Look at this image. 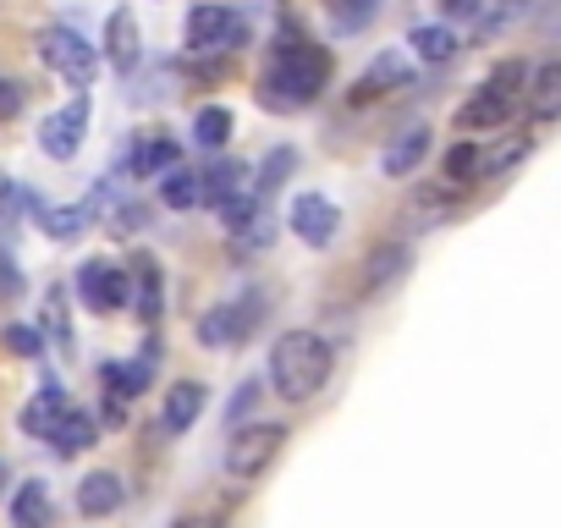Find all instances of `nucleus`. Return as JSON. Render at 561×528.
Here are the masks:
<instances>
[{
	"label": "nucleus",
	"instance_id": "obj_37",
	"mask_svg": "<svg viewBox=\"0 0 561 528\" xmlns=\"http://www.w3.org/2000/svg\"><path fill=\"white\" fill-rule=\"evenodd\" d=\"M28 111V89L18 78H0V122H18Z\"/></svg>",
	"mask_w": 561,
	"mask_h": 528
},
{
	"label": "nucleus",
	"instance_id": "obj_39",
	"mask_svg": "<svg viewBox=\"0 0 561 528\" xmlns=\"http://www.w3.org/2000/svg\"><path fill=\"white\" fill-rule=\"evenodd\" d=\"M0 298H23V271H18V264H12V253L7 248H0Z\"/></svg>",
	"mask_w": 561,
	"mask_h": 528
},
{
	"label": "nucleus",
	"instance_id": "obj_42",
	"mask_svg": "<svg viewBox=\"0 0 561 528\" xmlns=\"http://www.w3.org/2000/svg\"><path fill=\"white\" fill-rule=\"evenodd\" d=\"M0 495H7V462H0Z\"/></svg>",
	"mask_w": 561,
	"mask_h": 528
},
{
	"label": "nucleus",
	"instance_id": "obj_32",
	"mask_svg": "<svg viewBox=\"0 0 561 528\" xmlns=\"http://www.w3.org/2000/svg\"><path fill=\"white\" fill-rule=\"evenodd\" d=\"M451 204H457V187H451V182H446V187H430V193H419V198H413V209H408V215H413V220H419V226H440V220H446V215H451Z\"/></svg>",
	"mask_w": 561,
	"mask_h": 528
},
{
	"label": "nucleus",
	"instance_id": "obj_20",
	"mask_svg": "<svg viewBox=\"0 0 561 528\" xmlns=\"http://www.w3.org/2000/svg\"><path fill=\"white\" fill-rule=\"evenodd\" d=\"M408 50H413V61H424V67H446V61H457L462 39H457V28H446V23H419V28L408 34Z\"/></svg>",
	"mask_w": 561,
	"mask_h": 528
},
{
	"label": "nucleus",
	"instance_id": "obj_21",
	"mask_svg": "<svg viewBox=\"0 0 561 528\" xmlns=\"http://www.w3.org/2000/svg\"><path fill=\"white\" fill-rule=\"evenodd\" d=\"M127 276H133V303H127V309H138V320H149V325H154V320H160V309H165V282H160V264H154V259H138Z\"/></svg>",
	"mask_w": 561,
	"mask_h": 528
},
{
	"label": "nucleus",
	"instance_id": "obj_35",
	"mask_svg": "<svg viewBox=\"0 0 561 528\" xmlns=\"http://www.w3.org/2000/svg\"><path fill=\"white\" fill-rule=\"evenodd\" d=\"M259 402H264V380H259V375H248V380L237 386V397H231L226 418H231V424H242V418H248V413H253Z\"/></svg>",
	"mask_w": 561,
	"mask_h": 528
},
{
	"label": "nucleus",
	"instance_id": "obj_17",
	"mask_svg": "<svg viewBox=\"0 0 561 528\" xmlns=\"http://www.w3.org/2000/svg\"><path fill=\"white\" fill-rule=\"evenodd\" d=\"M78 512L83 517H111V512H122V501H127V484H122V473H111V468H100V473H83V484H78Z\"/></svg>",
	"mask_w": 561,
	"mask_h": 528
},
{
	"label": "nucleus",
	"instance_id": "obj_5",
	"mask_svg": "<svg viewBox=\"0 0 561 528\" xmlns=\"http://www.w3.org/2000/svg\"><path fill=\"white\" fill-rule=\"evenodd\" d=\"M187 50L198 56H215V50H242L248 45V23L242 12H231L226 0H198V7L187 12Z\"/></svg>",
	"mask_w": 561,
	"mask_h": 528
},
{
	"label": "nucleus",
	"instance_id": "obj_41",
	"mask_svg": "<svg viewBox=\"0 0 561 528\" xmlns=\"http://www.w3.org/2000/svg\"><path fill=\"white\" fill-rule=\"evenodd\" d=\"M171 528H215V523H204V517H182V523H171Z\"/></svg>",
	"mask_w": 561,
	"mask_h": 528
},
{
	"label": "nucleus",
	"instance_id": "obj_30",
	"mask_svg": "<svg viewBox=\"0 0 561 528\" xmlns=\"http://www.w3.org/2000/svg\"><path fill=\"white\" fill-rule=\"evenodd\" d=\"M226 237H231V248H237V253H264V248L275 242V215H270V209H259L253 220H242V226H237V231H226Z\"/></svg>",
	"mask_w": 561,
	"mask_h": 528
},
{
	"label": "nucleus",
	"instance_id": "obj_18",
	"mask_svg": "<svg viewBox=\"0 0 561 528\" xmlns=\"http://www.w3.org/2000/svg\"><path fill=\"white\" fill-rule=\"evenodd\" d=\"M408 264H413V248L408 242H380L369 259H364V292H386L408 276Z\"/></svg>",
	"mask_w": 561,
	"mask_h": 528
},
{
	"label": "nucleus",
	"instance_id": "obj_34",
	"mask_svg": "<svg viewBox=\"0 0 561 528\" xmlns=\"http://www.w3.org/2000/svg\"><path fill=\"white\" fill-rule=\"evenodd\" d=\"M0 342H7L18 358H39L45 353V331L39 325H7V331H0Z\"/></svg>",
	"mask_w": 561,
	"mask_h": 528
},
{
	"label": "nucleus",
	"instance_id": "obj_14",
	"mask_svg": "<svg viewBox=\"0 0 561 528\" xmlns=\"http://www.w3.org/2000/svg\"><path fill=\"white\" fill-rule=\"evenodd\" d=\"M523 105H528V122H539V127L561 122V61H539V67L528 72Z\"/></svg>",
	"mask_w": 561,
	"mask_h": 528
},
{
	"label": "nucleus",
	"instance_id": "obj_31",
	"mask_svg": "<svg viewBox=\"0 0 561 528\" xmlns=\"http://www.w3.org/2000/svg\"><path fill=\"white\" fill-rule=\"evenodd\" d=\"M528 138H506V144H495V149H479V176H506L517 160H528Z\"/></svg>",
	"mask_w": 561,
	"mask_h": 528
},
{
	"label": "nucleus",
	"instance_id": "obj_10",
	"mask_svg": "<svg viewBox=\"0 0 561 528\" xmlns=\"http://www.w3.org/2000/svg\"><path fill=\"white\" fill-rule=\"evenodd\" d=\"M264 320V303L259 298H242V303H220V309H209L204 320H198V342L209 347V353H220V347H237V342H248V331Z\"/></svg>",
	"mask_w": 561,
	"mask_h": 528
},
{
	"label": "nucleus",
	"instance_id": "obj_7",
	"mask_svg": "<svg viewBox=\"0 0 561 528\" xmlns=\"http://www.w3.org/2000/svg\"><path fill=\"white\" fill-rule=\"evenodd\" d=\"M72 287H78L83 309H89V314H105V320L133 303V276L122 271V264H111V259H83Z\"/></svg>",
	"mask_w": 561,
	"mask_h": 528
},
{
	"label": "nucleus",
	"instance_id": "obj_22",
	"mask_svg": "<svg viewBox=\"0 0 561 528\" xmlns=\"http://www.w3.org/2000/svg\"><path fill=\"white\" fill-rule=\"evenodd\" d=\"M72 402H67V391L61 386H45V391H34V402L23 408V435H34V440H50V429L61 424V413H67Z\"/></svg>",
	"mask_w": 561,
	"mask_h": 528
},
{
	"label": "nucleus",
	"instance_id": "obj_3",
	"mask_svg": "<svg viewBox=\"0 0 561 528\" xmlns=\"http://www.w3.org/2000/svg\"><path fill=\"white\" fill-rule=\"evenodd\" d=\"M523 83H528V67L523 61H501L484 78V89L457 111V127L462 133H495V127H506L512 111H517V100H523Z\"/></svg>",
	"mask_w": 561,
	"mask_h": 528
},
{
	"label": "nucleus",
	"instance_id": "obj_24",
	"mask_svg": "<svg viewBox=\"0 0 561 528\" xmlns=\"http://www.w3.org/2000/svg\"><path fill=\"white\" fill-rule=\"evenodd\" d=\"M12 528H50V484L23 479L12 495Z\"/></svg>",
	"mask_w": 561,
	"mask_h": 528
},
{
	"label": "nucleus",
	"instance_id": "obj_15",
	"mask_svg": "<svg viewBox=\"0 0 561 528\" xmlns=\"http://www.w3.org/2000/svg\"><path fill=\"white\" fill-rule=\"evenodd\" d=\"M397 89H413V61L402 50H380L364 78H358V100H375V94H397Z\"/></svg>",
	"mask_w": 561,
	"mask_h": 528
},
{
	"label": "nucleus",
	"instance_id": "obj_11",
	"mask_svg": "<svg viewBox=\"0 0 561 528\" xmlns=\"http://www.w3.org/2000/svg\"><path fill=\"white\" fill-rule=\"evenodd\" d=\"M28 209H34V220H39V231H45L50 242H78V237L94 226V209H100V198H78V204H45V198H34V193H28Z\"/></svg>",
	"mask_w": 561,
	"mask_h": 528
},
{
	"label": "nucleus",
	"instance_id": "obj_4",
	"mask_svg": "<svg viewBox=\"0 0 561 528\" xmlns=\"http://www.w3.org/2000/svg\"><path fill=\"white\" fill-rule=\"evenodd\" d=\"M39 61L67 83V89H78V94H89L94 89V78H100V45H89L78 28H67V23H50V28H39Z\"/></svg>",
	"mask_w": 561,
	"mask_h": 528
},
{
	"label": "nucleus",
	"instance_id": "obj_23",
	"mask_svg": "<svg viewBox=\"0 0 561 528\" xmlns=\"http://www.w3.org/2000/svg\"><path fill=\"white\" fill-rule=\"evenodd\" d=\"M94 440H100V424H94V413H83V408H67L61 424L50 429V451H56V457H78V451H89Z\"/></svg>",
	"mask_w": 561,
	"mask_h": 528
},
{
	"label": "nucleus",
	"instance_id": "obj_12",
	"mask_svg": "<svg viewBox=\"0 0 561 528\" xmlns=\"http://www.w3.org/2000/svg\"><path fill=\"white\" fill-rule=\"evenodd\" d=\"M176 160H182V149H176V138H171V133H138V138H133V149L122 144V165H127V176H133V182L165 176Z\"/></svg>",
	"mask_w": 561,
	"mask_h": 528
},
{
	"label": "nucleus",
	"instance_id": "obj_1",
	"mask_svg": "<svg viewBox=\"0 0 561 528\" xmlns=\"http://www.w3.org/2000/svg\"><path fill=\"white\" fill-rule=\"evenodd\" d=\"M325 83H331V50L314 45L309 34H298V28H280L275 45H270V61H264L253 94H259L264 111L293 116V111L314 105V100L325 94Z\"/></svg>",
	"mask_w": 561,
	"mask_h": 528
},
{
	"label": "nucleus",
	"instance_id": "obj_29",
	"mask_svg": "<svg viewBox=\"0 0 561 528\" xmlns=\"http://www.w3.org/2000/svg\"><path fill=\"white\" fill-rule=\"evenodd\" d=\"M380 18V0H331V34H364Z\"/></svg>",
	"mask_w": 561,
	"mask_h": 528
},
{
	"label": "nucleus",
	"instance_id": "obj_28",
	"mask_svg": "<svg viewBox=\"0 0 561 528\" xmlns=\"http://www.w3.org/2000/svg\"><path fill=\"white\" fill-rule=\"evenodd\" d=\"M231 127H237V116H231L226 105H198V116H193V144H198V149H226V144H231Z\"/></svg>",
	"mask_w": 561,
	"mask_h": 528
},
{
	"label": "nucleus",
	"instance_id": "obj_19",
	"mask_svg": "<svg viewBox=\"0 0 561 528\" xmlns=\"http://www.w3.org/2000/svg\"><path fill=\"white\" fill-rule=\"evenodd\" d=\"M204 402H209V391H204L198 380H176V386H171V397H165V408H160L165 435H187V429L198 424Z\"/></svg>",
	"mask_w": 561,
	"mask_h": 528
},
{
	"label": "nucleus",
	"instance_id": "obj_33",
	"mask_svg": "<svg viewBox=\"0 0 561 528\" xmlns=\"http://www.w3.org/2000/svg\"><path fill=\"white\" fill-rule=\"evenodd\" d=\"M440 171H446V182H451V187L473 182V176H479V144H451V149H446V160H440Z\"/></svg>",
	"mask_w": 561,
	"mask_h": 528
},
{
	"label": "nucleus",
	"instance_id": "obj_36",
	"mask_svg": "<svg viewBox=\"0 0 561 528\" xmlns=\"http://www.w3.org/2000/svg\"><path fill=\"white\" fill-rule=\"evenodd\" d=\"M45 325L56 331V342H61V347H72V325H67V292H61V287H50V298H45Z\"/></svg>",
	"mask_w": 561,
	"mask_h": 528
},
{
	"label": "nucleus",
	"instance_id": "obj_38",
	"mask_svg": "<svg viewBox=\"0 0 561 528\" xmlns=\"http://www.w3.org/2000/svg\"><path fill=\"white\" fill-rule=\"evenodd\" d=\"M517 12H523V0H495V7L479 18V34H501V28H506Z\"/></svg>",
	"mask_w": 561,
	"mask_h": 528
},
{
	"label": "nucleus",
	"instance_id": "obj_6",
	"mask_svg": "<svg viewBox=\"0 0 561 528\" xmlns=\"http://www.w3.org/2000/svg\"><path fill=\"white\" fill-rule=\"evenodd\" d=\"M280 446H287V424H237V435L226 440V473L231 479H259Z\"/></svg>",
	"mask_w": 561,
	"mask_h": 528
},
{
	"label": "nucleus",
	"instance_id": "obj_8",
	"mask_svg": "<svg viewBox=\"0 0 561 528\" xmlns=\"http://www.w3.org/2000/svg\"><path fill=\"white\" fill-rule=\"evenodd\" d=\"M89 116H94V105H89V94H72L61 111H50V116H39V149L50 154V160H72L78 149H83V138H89Z\"/></svg>",
	"mask_w": 561,
	"mask_h": 528
},
{
	"label": "nucleus",
	"instance_id": "obj_27",
	"mask_svg": "<svg viewBox=\"0 0 561 528\" xmlns=\"http://www.w3.org/2000/svg\"><path fill=\"white\" fill-rule=\"evenodd\" d=\"M293 171H298V149H293V144H275V149L259 160V176H253L248 187L264 198V193H275V187H287V176H293Z\"/></svg>",
	"mask_w": 561,
	"mask_h": 528
},
{
	"label": "nucleus",
	"instance_id": "obj_25",
	"mask_svg": "<svg viewBox=\"0 0 561 528\" xmlns=\"http://www.w3.org/2000/svg\"><path fill=\"white\" fill-rule=\"evenodd\" d=\"M198 182H204V204L215 209V204H226L231 193L248 187V165H242V160H215V165L198 171Z\"/></svg>",
	"mask_w": 561,
	"mask_h": 528
},
{
	"label": "nucleus",
	"instance_id": "obj_40",
	"mask_svg": "<svg viewBox=\"0 0 561 528\" xmlns=\"http://www.w3.org/2000/svg\"><path fill=\"white\" fill-rule=\"evenodd\" d=\"M440 12H446V18H479L484 0H440Z\"/></svg>",
	"mask_w": 561,
	"mask_h": 528
},
{
	"label": "nucleus",
	"instance_id": "obj_13",
	"mask_svg": "<svg viewBox=\"0 0 561 528\" xmlns=\"http://www.w3.org/2000/svg\"><path fill=\"white\" fill-rule=\"evenodd\" d=\"M105 61H111L122 78H133V72L144 67V34H138V18H133L127 7L105 18Z\"/></svg>",
	"mask_w": 561,
	"mask_h": 528
},
{
	"label": "nucleus",
	"instance_id": "obj_16",
	"mask_svg": "<svg viewBox=\"0 0 561 528\" xmlns=\"http://www.w3.org/2000/svg\"><path fill=\"white\" fill-rule=\"evenodd\" d=\"M424 160H430V127H424V122H413L408 133H397V138L386 144V154H380V171H386L391 182H402V176H413Z\"/></svg>",
	"mask_w": 561,
	"mask_h": 528
},
{
	"label": "nucleus",
	"instance_id": "obj_2",
	"mask_svg": "<svg viewBox=\"0 0 561 528\" xmlns=\"http://www.w3.org/2000/svg\"><path fill=\"white\" fill-rule=\"evenodd\" d=\"M331 369H336V353H331V342L320 331H287V336H275V347H270L264 386L280 402H309V397L325 391Z\"/></svg>",
	"mask_w": 561,
	"mask_h": 528
},
{
	"label": "nucleus",
	"instance_id": "obj_9",
	"mask_svg": "<svg viewBox=\"0 0 561 528\" xmlns=\"http://www.w3.org/2000/svg\"><path fill=\"white\" fill-rule=\"evenodd\" d=\"M287 231H293L304 248H331L336 231H342V209H336L325 193L304 187V193H293V204H287Z\"/></svg>",
	"mask_w": 561,
	"mask_h": 528
},
{
	"label": "nucleus",
	"instance_id": "obj_26",
	"mask_svg": "<svg viewBox=\"0 0 561 528\" xmlns=\"http://www.w3.org/2000/svg\"><path fill=\"white\" fill-rule=\"evenodd\" d=\"M160 198H165L171 209H198V204H204V182H198V171L176 160V165L160 176Z\"/></svg>",
	"mask_w": 561,
	"mask_h": 528
}]
</instances>
